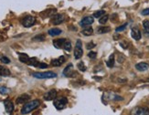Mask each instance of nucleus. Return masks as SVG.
I'll return each instance as SVG.
<instances>
[{"instance_id": "nucleus-1", "label": "nucleus", "mask_w": 149, "mask_h": 115, "mask_svg": "<svg viewBox=\"0 0 149 115\" xmlns=\"http://www.w3.org/2000/svg\"><path fill=\"white\" fill-rule=\"evenodd\" d=\"M40 101L38 100H33L31 101L26 102L21 110V114H29L31 112L36 110L37 108L40 107Z\"/></svg>"}, {"instance_id": "nucleus-2", "label": "nucleus", "mask_w": 149, "mask_h": 115, "mask_svg": "<svg viewBox=\"0 0 149 115\" xmlns=\"http://www.w3.org/2000/svg\"><path fill=\"white\" fill-rule=\"evenodd\" d=\"M32 76L37 79H52V78H56L57 74L53 71H46V72H35L32 74Z\"/></svg>"}, {"instance_id": "nucleus-3", "label": "nucleus", "mask_w": 149, "mask_h": 115, "mask_svg": "<svg viewBox=\"0 0 149 115\" xmlns=\"http://www.w3.org/2000/svg\"><path fill=\"white\" fill-rule=\"evenodd\" d=\"M83 55V49H82V43L80 39L76 41L75 48H74V58L76 60H80Z\"/></svg>"}, {"instance_id": "nucleus-4", "label": "nucleus", "mask_w": 149, "mask_h": 115, "mask_svg": "<svg viewBox=\"0 0 149 115\" xmlns=\"http://www.w3.org/2000/svg\"><path fill=\"white\" fill-rule=\"evenodd\" d=\"M67 102H68V100L65 98V97H61L60 99H56L54 100V107L57 109V110H62V109L65 108L66 104H67Z\"/></svg>"}, {"instance_id": "nucleus-5", "label": "nucleus", "mask_w": 149, "mask_h": 115, "mask_svg": "<svg viewBox=\"0 0 149 115\" xmlns=\"http://www.w3.org/2000/svg\"><path fill=\"white\" fill-rule=\"evenodd\" d=\"M21 23L23 25V27L30 28L36 23V18H35V17H32V16H27L22 19Z\"/></svg>"}, {"instance_id": "nucleus-6", "label": "nucleus", "mask_w": 149, "mask_h": 115, "mask_svg": "<svg viewBox=\"0 0 149 115\" xmlns=\"http://www.w3.org/2000/svg\"><path fill=\"white\" fill-rule=\"evenodd\" d=\"M56 96H57V91L52 89H49L48 92L45 93L43 97H44L45 100L49 101V100H53L54 99H56Z\"/></svg>"}, {"instance_id": "nucleus-7", "label": "nucleus", "mask_w": 149, "mask_h": 115, "mask_svg": "<svg viewBox=\"0 0 149 115\" xmlns=\"http://www.w3.org/2000/svg\"><path fill=\"white\" fill-rule=\"evenodd\" d=\"M64 19H65V17H64L63 15L55 14L52 16V18H51V23H52L53 25H60L64 21Z\"/></svg>"}, {"instance_id": "nucleus-8", "label": "nucleus", "mask_w": 149, "mask_h": 115, "mask_svg": "<svg viewBox=\"0 0 149 115\" xmlns=\"http://www.w3.org/2000/svg\"><path fill=\"white\" fill-rule=\"evenodd\" d=\"M93 22H94V18L93 17H85L81 20L80 26L84 28V27H87V26H91Z\"/></svg>"}, {"instance_id": "nucleus-9", "label": "nucleus", "mask_w": 149, "mask_h": 115, "mask_svg": "<svg viewBox=\"0 0 149 115\" xmlns=\"http://www.w3.org/2000/svg\"><path fill=\"white\" fill-rule=\"evenodd\" d=\"M133 114H137V115H149V109L146 107H137L134 109Z\"/></svg>"}, {"instance_id": "nucleus-10", "label": "nucleus", "mask_w": 149, "mask_h": 115, "mask_svg": "<svg viewBox=\"0 0 149 115\" xmlns=\"http://www.w3.org/2000/svg\"><path fill=\"white\" fill-rule=\"evenodd\" d=\"M131 37L134 40H140L141 39V31L138 28L134 27L131 29Z\"/></svg>"}, {"instance_id": "nucleus-11", "label": "nucleus", "mask_w": 149, "mask_h": 115, "mask_svg": "<svg viewBox=\"0 0 149 115\" xmlns=\"http://www.w3.org/2000/svg\"><path fill=\"white\" fill-rule=\"evenodd\" d=\"M30 100V96L29 94H23L17 99L16 102L17 104H25L26 102H28Z\"/></svg>"}, {"instance_id": "nucleus-12", "label": "nucleus", "mask_w": 149, "mask_h": 115, "mask_svg": "<svg viewBox=\"0 0 149 115\" xmlns=\"http://www.w3.org/2000/svg\"><path fill=\"white\" fill-rule=\"evenodd\" d=\"M4 104H5L6 112L8 113H12L13 111H14V104H13V102L9 100H6L4 101Z\"/></svg>"}, {"instance_id": "nucleus-13", "label": "nucleus", "mask_w": 149, "mask_h": 115, "mask_svg": "<svg viewBox=\"0 0 149 115\" xmlns=\"http://www.w3.org/2000/svg\"><path fill=\"white\" fill-rule=\"evenodd\" d=\"M135 69H136L138 71H146L149 69V64L146 63V62H140V63H137L136 65H135Z\"/></svg>"}, {"instance_id": "nucleus-14", "label": "nucleus", "mask_w": 149, "mask_h": 115, "mask_svg": "<svg viewBox=\"0 0 149 115\" xmlns=\"http://www.w3.org/2000/svg\"><path fill=\"white\" fill-rule=\"evenodd\" d=\"M64 62H65V58H64L63 56H61L59 59L51 60V64H52V66H54V67H60Z\"/></svg>"}, {"instance_id": "nucleus-15", "label": "nucleus", "mask_w": 149, "mask_h": 115, "mask_svg": "<svg viewBox=\"0 0 149 115\" xmlns=\"http://www.w3.org/2000/svg\"><path fill=\"white\" fill-rule=\"evenodd\" d=\"M81 33L84 36L90 37V36H92L93 34V29L92 27H91V26H87V27H84V28L81 31Z\"/></svg>"}, {"instance_id": "nucleus-16", "label": "nucleus", "mask_w": 149, "mask_h": 115, "mask_svg": "<svg viewBox=\"0 0 149 115\" xmlns=\"http://www.w3.org/2000/svg\"><path fill=\"white\" fill-rule=\"evenodd\" d=\"M65 41V38H58V39L53 40V45L56 48H63V44Z\"/></svg>"}, {"instance_id": "nucleus-17", "label": "nucleus", "mask_w": 149, "mask_h": 115, "mask_svg": "<svg viewBox=\"0 0 149 115\" xmlns=\"http://www.w3.org/2000/svg\"><path fill=\"white\" fill-rule=\"evenodd\" d=\"M72 67L73 65L72 64H69V65L63 69V75L66 76V77H70L72 75Z\"/></svg>"}, {"instance_id": "nucleus-18", "label": "nucleus", "mask_w": 149, "mask_h": 115, "mask_svg": "<svg viewBox=\"0 0 149 115\" xmlns=\"http://www.w3.org/2000/svg\"><path fill=\"white\" fill-rule=\"evenodd\" d=\"M10 70L8 68L0 66V76L1 77H8L10 76Z\"/></svg>"}, {"instance_id": "nucleus-19", "label": "nucleus", "mask_w": 149, "mask_h": 115, "mask_svg": "<svg viewBox=\"0 0 149 115\" xmlns=\"http://www.w3.org/2000/svg\"><path fill=\"white\" fill-rule=\"evenodd\" d=\"M114 62H115V59H114V54L110 55L108 60L106 61V65L108 68H113L114 66Z\"/></svg>"}, {"instance_id": "nucleus-20", "label": "nucleus", "mask_w": 149, "mask_h": 115, "mask_svg": "<svg viewBox=\"0 0 149 115\" xmlns=\"http://www.w3.org/2000/svg\"><path fill=\"white\" fill-rule=\"evenodd\" d=\"M55 14H56V9H47V10H45L44 12L41 13V15L44 16V17H52Z\"/></svg>"}, {"instance_id": "nucleus-21", "label": "nucleus", "mask_w": 149, "mask_h": 115, "mask_svg": "<svg viewBox=\"0 0 149 115\" xmlns=\"http://www.w3.org/2000/svg\"><path fill=\"white\" fill-rule=\"evenodd\" d=\"M61 29H60V28H51V29H49V34L50 35V36H58V35H60V34H61Z\"/></svg>"}, {"instance_id": "nucleus-22", "label": "nucleus", "mask_w": 149, "mask_h": 115, "mask_svg": "<svg viewBox=\"0 0 149 115\" xmlns=\"http://www.w3.org/2000/svg\"><path fill=\"white\" fill-rule=\"evenodd\" d=\"M19 55V60H20L21 62L23 63H28L29 58L27 54H24V53H18Z\"/></svg>"}, {"instance_id": "nucleus-23", "label": "nucleus", "mask_w": 149, "mask_h": 115, "mask_svg": "<svg viewBox=\"0 0 149 115\" xmlns=\"http://www.w3.org/2000/svg\"><path fill=\"white\" fill-rule=\"evenodd\" d=\"M110 30H111V28L109 27H100V28H98V29H97V32H98L99 34H105V33L110 32Z\"/></svg>"}, {"instance_id": "nucleus-24", "label": "nucleus", "mask_w": 149, "mask_h": 115, "mask_svg": "<svg viewBox=\"0 0 149 115\" xmlns=\"http://www.w3.org/2000/svg\"><path fill=\"white\" fill-rule=\"evenodd\" d=\"M63 48L65 49L66 51H70L72 50V42L68 39H65L63 44Z\"/></svg>"}, {"instance_id": "nucleus-25", "label": "nucleus", "mask_w": 149, "mask_h": 115, "mask_svg": "<svg viewBox=\"0 0 149 115\" xmlns=\"http://www.w3.org/2000/svg\"><path fill=\"white\" fill-rule=\"evenodd\" d=\"M38 63L40 62H38L36 59H29L27 64L28 65H30V66H33V67H38Z\"/></svg>"}, {"instance_id": "nucleus-26", "label": "nucleus", "mask_w": 149, "mask_h": 115, "mask_svg": "<svg viewBox=\"0 0 149 115\" xmlns=\"http://www.w3.org/2000/svg\"><path fill=\"white\" fill-rule=\"evenodd\" d=\"M108 19H109V16L104 14L102 17H101L99 18V23H100V24H106L107 21H108Z\"/></svg>"}, {"instance_id": "nucleus-27", "label": "nucleus", "mask_w": 149, "mask_h": 115, "mask_svg": "<svg viewBox=\"0 0 149 115\" xmlns=\"http://www.w3.org/2000/svg\"><path fill=\"white\" fill-rule=\"evenodd\" d=\"M143 27L146 31V33L149 35V21L148 20H144L143 21Z\"/></svg>"}, {"instance_id": "nucleus-28", "label": "nucleus", "mask_w": 149, "mask_h": 115, "mask_svg": "<svg viewBox=\"0 0 149 115\" xmlns=\"http://www.w3.org/2000/svg\"><path fill=\"white\" fill-rule=\"evenodd\" d=\"M104 14H105V11H104V10H98V11H96V12L94 13L93 17H96V18H100L101 17H102Z\"/></svg>"}, {"instance_id": "nucleus-29", "label": "nucleus", "mask_w": 149, "mask_h": 115, "mask_svg": "<svg viewBox=\"0 0 149 115\" xmlns=\"http://www.w3.org/2000/svg\"><path fill=\"white\" fill-rule=\"evenodd\" d=\"M33 40L35 41H43L45 40V36L43 34H40V35H37L33 37Z\"/></svg>"}, {"instance_id": "nucleus-30", "label": "nucleus", "mask_w": 149, "mask_h": 115, "mask_svg": "<svg viewBox=\"0 0 149 115\" xmlns=\"http://www.w3.org/2000/svg\"><path fill=\"white\" fill-rule=\"evenodd\" d=\"M77 67H78V69L81 70V71H85V70H86V67H85V65H84V63L82 61L78 63Z\"/></svg>"}, {"instance_id": "nucleus-31", "label": "nucleus", "mask_w": 149, "mask_h": 115, "mask_svg": "<svg viewBox=\"0 0 149 115\" xmlns=\"http://www.w3.org/2000/svg\"><path fill=\"white\" fill-rule=\"evenodd\" d=\"M9 89L6 88V87H0V94H8L9 92Z\"/></svg>"}, {"instance_id": "nucleus-32", "label": "nucleus", "mask_w": 149, "mask_h": 115, "mask_svg": "<svg viewBox=\"0 0 149 115\" xmlns=\"http://www.w3.org/2000/svg\"><path fill=\"white\" fill-rule=\"evenodd\" d=\"M126 27H127V24L125 23V24H124L123 26H120V27L116 28L115 31H116V32H121V31H124V30L126 28Z\"/></svg>"}, {"instance_id": "nucleus-33", "label": "nucleus", "mask_w": 149, "mask_h": 115, "mask_svg": "<svg viewBox=\"0 0 149 115\" xmlns=\"http://www.w3.org/2000/svg\"><path fill=\"white\" fill-rule=\"evenodd\" d=\"M1 62L4 63V64H9L10 60L8 59V58H6V57H2L1 58Z\"/></svg>"}, {"instance_id": "nucleus-34", "label": "nucleus", "mask_w": 149, "mask_h": 115, "mask_svg": "<svg viewBox=\"0 0 149 115\" xmlns=\"http://www.w3.org/2000/svg\"><path fill=\"white\" fill-rule=\"evenodd\" d=\"M37 68H40V69H46V68H48V64H46V63H38V67Z\"/></svg>"}, {"instance_id": "nucleus-35", "label": "nucleus", "mask_w": 149, "mask_h": 115, "mask_svg": "<svg viewBox=\"0 0 149 115\" xmlns=\"http://www.w3.org/2000/svg\"><path fill=\"white\" fill-rule=\"evenodd\" d=\"M89 58H91V59H95V58L97 57V54L96 52H93V51H91V52L88 54Z\"/></svg>"}, {"instance_id": "nucleus-36", "label": "nucleus", "mask_w": 149, "mask_h": 115, "mask_svg": "<svg viewBox=\"0 0 149 115\" xmlns=\"http://www.w3.org/2000/svg\"><path fill=\"white\" fill-rule=\"evenodd\" d=\"M94 47H95V44L93 42H90V43L87 44V48L88 49H91V48H93Z\"/></svg>"}, {"instance_id": "nucleus-37", "label": "nucleus", "mask_w": 149, "mask_h": 115, "mask_svg": "<svg viewBox=\"0 0 149 115\" xmlns=\"http://www.w3.org/2000/svg\"><path fill=\"white\" fill-rule=\"evenodd\" d=\"M142 15H144V16L149 15V8H146V9H144L143 11H142Z\"/></svg>"}]
</instances>
